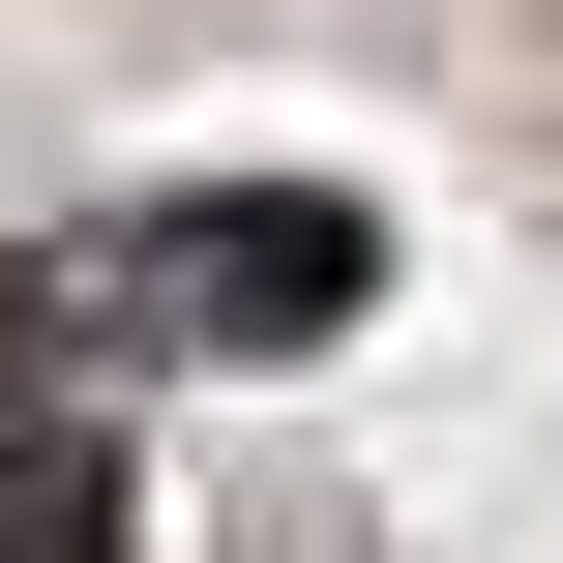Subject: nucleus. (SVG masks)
I'll return each instance as SVG.
<instances>
[{
  "mask_svg": "<svg viewBox=\"0 0 563 563\" xmlns=\"http://www.w3.org/2000/svg\"><path fill=\"white\" fill-rule=\"evenodd\" d=\"M119 327L148 356H327V327H386V208L356 178H178V208H119Z\"/></svg>",
  "mask_w": 563,
  "mask_h": 563,
  "instance_id": "f257e3e1",
  "label": "nucleus"
},
{
  "mask_svg": "<svg viewBox=\"0 0 563 563\" xmlns=\"http://www.w3.org/2000/svg\"><path fill=\"white\" fill-rule=\"evenodd\" d=\"M0 563H148V475H119V416H30V386H0Z\"/></svg>",
  "mask_w": 563,
  "mask_h": 563,
  "instance_id": "f03ea898",
  "label": "nucleus"
}]
</instances>
